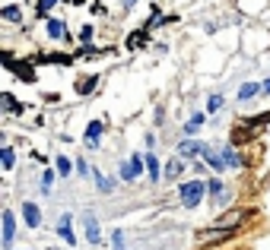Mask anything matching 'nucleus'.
<instances>
[{
	"mask_svg": "<svg viewBox=\"0 0 270 250\" xmlns=\"http://www.w3.org/2000/svg\"><path fill=\"white\" fill-rule=\"evenodd\" d=\"M201 196H204V181H191V184L181 187V203L187 209H194L197 203H201Z\"/></svg>",
	"mask_w": 270,
	"mask_h": 250,
	"instance_id": "nucleus-1",
	"label": "nucleus"
},
{
	"mask_svg": "<svg viewBox=\"0 0 270 250\" xmlns=\"http://www.w3.org/2000/svg\"><path fill=\"white\" fill-rule=\"evenodd\" d=\"M13 234H16V219H13V212H4V244L7 247L13 244Z\"/></svg>",
	"mask_w": 270,
	"mask_h": 250,
	"instance_id": "nucleus-2",
	"label": "nucleus"
},
{
	"mask_svg": "<svg viewBox=\"0 0 270 250\" xmlns=\"http://www.w3.org/2000/svg\"><path fill=\"white\" fill-rule=\"evenodd\" d=\"M140 168H143V159L134 156V159H131V165H124V168H121V177H124V181H134V177L140 174Z\"/></svg>",
	"mask_w": 270,
	"mask_h": 250,
	"instance_id": "nucleus-3",
	"label": "nucleus"
},
{
	"mask_svg": "<svg viewBox=\"0 0 270 250\" xmlns=\"http://www.w3.org/2000/svg\"><path fill=\"white\" fill-rule=\"evenodd\" d=\"M248 216H251L248 209H236V212H229V216H222V219H219V228H226V231H229V225H239V219H248Z\"/></svg>",
	"mask_w": 270,
	"mask_h": 250,
	"instance_id": "nucleus-4",
	"label": "nucleus"
},
{
	"mask_svg": "<svg viewBox=\"0 0 270 250\" xmlns=\"http://www.w3.org/2000/svg\"><path fill=\"white\" fill-rule=\"evenodd\" d=\"M22 219H26V225H32V228H35V225L42 222L38 206H35V203H26V206H22Z\"/></svg>",
	"mask_w": 270,
	"mask_h": 250,
	"instance_id": "nucleus-5",
	"label": "nucleus"
},
{
	"mask_svg": "<svg viewBox=\"0 0 270 250\" xmlns=\"http://www.w3.org/2000/svg\"><path fill=\"white\" fill-rule=\"evenodd\" d=\"M99 133H102V121H92V124L86 127V142H89V149H96V139H99Z\"/></svg>",
	"mask_w": 270,
	"mask_h": 250,
	"instance_id": "nucleus-6",
	"label": "nucleus"
},
{
	"mask_svg": "<svg viewBox=\"0 0 270 250\" xmlns=\"http://www.w3.org/2000/svg\"><path fill=\"white\" fill-rule=\"evenodd\" d=\"M261 89H264V86H257V82H245V86L239 89V98H242V102H248V98H254V95L261 92Z\"/></svg>",
	"mask_w": 270,
	"mask_h": 250,
	"instance_id": "nucleus-7",
	"label": "nucleus"
},
{
	"mask_svg": "<svg viewBox=\"0 0 270 250\" xmlns=\"http://www.w3.org/2000/svg\"><path fill=\"white\" fill-rule=\"evenodd\" d=\"M86 237H89V241L92 244H99V225H96V219H92V216H86Z\"/></svg>",
	"mask_w": 270,
	"mask_h": 250,
	"instance_id": "nucleus-8",
	"label": "nucleus"
},
{
	"mask_svg": "<svg viewBox=\"0 0 270 250\" xmlns=\"http://www.w3.org/2000/svg\"><path fill=\"white\" fill-rule=\"evenodd\" d=\"M48 35H54V38H61V35H64V26H61L57 19H48Z\"/></svg>",
	"mask_w": 270,
	"mask_h": 250,
	"instance_id": "nucleus-9",
	"label": "nucleus"
},
{
	"mask_svg": "<svg viewBox=\"0 0 270 250\" xmlns=\"http://www.w3.org/2000/svg\"><path fill=\"white\" fill-rule=\"evenodd\" d=\"M57 231H61V234L67 237V241H70V244H76V237H73V231H70V219H64V222H61V228H57Z\"/></svg>",
	"mask_w": 270,
	"mask_h": 250,
	"instance_id": "nucleus-10",
	"label": "nucleus"
},
{
	"mask_svg": "<svg viewBox=\"0 0 270 250\" xmlns=\"http://www.w3.org/2000/svg\"><path fill=\"white\" fill-rule=\"evenodd\" d=\"M146 168H149V177H152V181H156V177H159V162L149 156V159H146Z\"/></svg>",
	"mask_w": 270,
	"mask_h": 250,
	"instance_id": "nucleus-11",
	"label": "nucleus"
},
{
	"mask_svg": "<svg viewBox=\"0 0 270 250\" xmlns=\"http://www.w3.org/2000/svg\"><path fill=\"white\" fill-rule=\"evenodd\" d=\"M181 152L184 156H194V152H201V142H181Z\"/></svg>",
	"mask_w": 270,
	"mask_h": 250,
	"instance_id": "nucleus-12",
	"label": "nucleus"
},
{
	"mask_svg": "<svg viewBox=\"0 0 270 250\" xmlns=\"http://www.w3.org/2000/svg\"><path fill=\"white\" fill-rule=\"evenodd\" d=\"M178 171H181V162L175 159V162H169V168H166V177H178Z\"/></svg>",
	"mask_w": 270,
	"mask_h": 250,
	"instance_id": "nucleus-13",
	"label": "nucleus"
},
{
	"mask_svg": "<svg viewBox=\"0 0 270 250\" xmlns=\"http://www.w3.org/2000/svg\"><path fill=\"white\" fill-rule=\"evenodd\" d=\"M0 159H4V168H13V149H4V152H0Z\"/></svg>",
	"mask_w": 270,
	"mask_h": 250,
	"instance_id": "nucleus-14",
	"label": "nucleus"
},
{
	"mask_svg": "<svg viewBox=\"0 0 270 250\" xmlns=\"http://www.w3.org/2000/svg\"><path fill=\"white\" fill-rule=\"evenodd\" d=\"M201 124H204V114H194L191 121H187V133H194V130L201 127Z\"/></svg>",
	"mask_w": 270,
	"mask_h": 250,
	"instance_id": "nucleus-15",
	"label": "nucleus"
},
{
	"mask_svg": "<svg viewBox=\"0 0 270 250\" xmlns=\"http://www.w3.org/2000/svg\"><path fill=\"white\" fill-rule=\"evenodd\" d=\"M4 19H10V22H19V10H16V7H7V10H4Z\"/></svg>",
	"mask_w": 270,
	"mask_h": 250,
	"instance_id": "nucleus-16",
	"label": "nucleus"
},
{
	"mask_svg": "<svg viewBox=\"0 0 270 250\" xmlns=\"http://www.w3.org/2000/svg\"><path fill=\"white\" fill-rule=\"evenodd\" d=\"M111 244H114L111 250H124V234H121V231H114V234H111Z\"/></svg>",
	"mask_w": 270,
	"mask_h": 250,
	"instance_id": "nucleus-17",
	"label": "nucleus"
},
{
	"mask_svg": "<svg viewBox=\"0 0 270 250\" xmlns=\"http://www.w3.org/2000/svg\"><path fill=\"white\" fill-rule=\"evenodd\" d=\"M222 108V95H210V111H219Z\"/></svg>",
	"mask_w": 270,
	"mask_h": 250,
	"instance_id": "nucleus-18",
	"label": "nucleus"
},
{
	"mask_svg": "<svg viewBox=\"0 0 270 250\" xmlns=\"http://www.w3.org/2000/svg\"><path fill=\"white\" fill-rule=\"evenodd\" d=\"M57 171H61V174H70V162L61 156V159H57Z\"/></svg>",
	"mask_w": 270,
	"mask_h": 250,
	"instance_id": "nucleus-19",
	"label": "nucleus"
},
{
	"mask_svg": "<svg viewBox=\"0 0 270 250\" xmlns=\"http://www.w3.org/2000/svg\"><path fill=\"white\" fill-rule=\"evenodd\" d=\"M222 156H226V162H229V165H239V156H236V152H232V149H226V152H222Z\"/></svg>",
	"mask_w": 270,
	"mask_h": 250,
	"instance_id": "nucleus-20",
	"label": "nucleus"
},
{
	"mask_svg": "<svg viewBox=\"0 0 270 250\" xmlns=\"http://www.w3.org/2000/svg\"><path fill=\"white\" fill-rule=\"evenodd\" d=\"M134 4H137V0H127V7H134Z\"/></svg>",
	"mask_w": 270,
	"mask_h": 250,
	"instance_id": "nucleus-21",
	"label": "nucleus"
}]
</instances>
